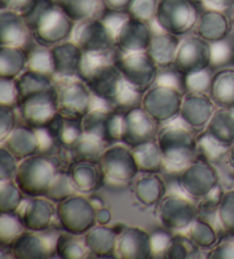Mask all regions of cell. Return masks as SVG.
Wrapping results in <instances>:
<instances>
[{
    "instance_id": "12",
    "label": "cell",
    "mask_w": 234,
    "mask_h": 259,
    "mask_svg": "<svg viewBox=\"0 0 234 259\" xmlns=\"http://www.w3.org/2000/svg\"><path fill=\"white\" fill-rule=\"evenodd\" d=\"M17 111L22 123L37 131L46 129L58 114L56 87L22 97L17 105Z\"/></svg>"
},
{
    "instance_id": "19",
    "label": "cell",
    "mask_w": 234,
    "mask_h": 259,
    "mask_svg": "<svg viewBox=\"0 0 234 259\" xmlns=\"http://www.w3.org/2000/svg\"><path fill=\"white\" fill-rule=\"evenodd\" d=\"M154 33L151 23L128 16L115 32V49L121 54L146 52Z\"/></svg>"
},
{
    "instance_id": "9",
    "label": "cell",
    "mask_w": 234,
    "mask_h": 259,
    "mask_svg": "<svg viewBox=\"0 0 234 259\" xmlns=\"http://www.w3.org/2000/svg\"><path fill=\"white\" fill-rule=\"evenodd\" d=\"M114 63L128 86L141 95L155 84L158 79L160 69L146 52L129 54L116 52Z\"/></svg>"
},
{
    "instance_id": "52",
    "label": "cell",
    "mask_w": 234,
    "mask_h": 259,
    "mask_svg": "<svg viewBox=\"0 0 234 259\" xmlns=\"http://www.w3.org/2000/svg\"><path fill=\"white\" fill-rule=\"evenodd\" d=\"M20 161L5 147L0 146V182L14 180Z\"/></svg>"
},
{
    "instance_id": "48",
    "label": "cell",
    "mask_w": 234,
    "mask_h": 259,
    "mask_svg": "<svg viewBox=\"0 0 234 259\" xmlns=\"http://www.w3.org/2000/svg\"><path fill=\"white\" fill-rule=\"evenodd\" d=\"M214 71L215 69L209 68L184 75V93H209Z\"/></svg>"
},
{
    "instance_id": "28",
    "label": "cell",
    "mask_w": 234,
    "mask_h": 259,
    "mask_svg": "<svg viewBox=\"0 0 234 259\" xmlns=\"http://www.w3.org/2000/svg\"><path fill=\"white\" fill-rule=\"evenodd\" d=\"M132 192L134 199L146 209L157 208L166 195L167 184L160 174L141 172L133 182Z\"/></svg>"
},
{
    "instance_id": "29",
    "label": "cell",
    "mask_w": 234,
    "mask_h": 259,
    "mask_svg": "<svg viewBox=\"0 0 234 259\" xmlns=\"http://www.w3.org/2000/svg\"><path fill=\"white\" fill-rule=\"evenodd\" d=\"M120 225H96L84 235L93 258H116V241Z\"/></svg>"
},
{
    "instance_id": "47",
    "label": "cell",
    "mask_w": 234,
    "mask_h": 259,
    "mask_svg": "<svg viewBox=\"0 0 234 259\" xmlns=\"http://www.w3.org/2000/svg\"><path fill=\"white\" fill-rule=\"evenodd\" d=\"M159 3L160 0H133L127 13L134 19L152 23L155 21Z\"/></svg>"
},
{
    "instance_id": "26",
    "label": "cell",
    "mask_w": 234,
    "mask_h": 259,
    "mask_svg": "<svg viewBox=\"0 0 234 259\" xmlns=\"http://www.w3.org/2000/svg\"><path fill=\"white\" fill-rule=\"evenodd\" d=\"M7 248L11 258L14 259H47L54 256V243H49L44 233L29 230H25Z\"/></svg>"
},
{
    "instance_id": "62",
    "label": "cell",
    "mask_w": 234,
    "mask_h": 259,
    "mask_svg": "<svg viewBox=\"0 0 234 259\" xmlns=\"http://www.w3.org/2000/svg\"><path fill=\"white\" fill-rule=\"evenodd\" d=\"M232 111H233V112H234V110H232Z\"/></svg>"
},
{
    "instance_id": "22",
    "label": "cell",
    "mask_w": 234,
    "mask_h": 259,
    "mask_svg": "<svg viewBox=\"0 0 234 259\" xmlns=\"http://www.w3.org/2000/svg\"><path fill=\"white\" fill-rule=\"evenodd\" d=\"M54 75L56 79L79 78L85 53L73 40H66L51 47Z\"/></svg>"
},
{
    "instance_id": "45",
    "label": "cell",
    "mask_w": 234,
    "mask_h": 259,
    "mask_svg": "<svg viewBox=\"0 0 234 259\" xmlns=\"http://www.w3.org/2000/svg\"><path fill=\"white\" fill-rule=\"evenodd\" d=\"M28 69L38 71L49 75H54L53 59L51 54V48L39 46L35 44L34 48H30ZM55 77V75H54Z\"/></svg>"
},
{
    "instance_id": "21",
    "label": "cell",
    "mask_w": 234,
    "mask_h": 259,
    "mask_svg": "<svg viewBox=\"0 0 234 259\" xmlns=\"http://www.w3.org/2000/svg\"><path fill=\"white\" fill-rule=\"evenodd\" d=\"M20 215L26 230L46 233L56 223V203L46 196H33L24 201Z\"/></svg>"
},
{
    "instance_id": "55",
    "label": "cell",
    "mask_w": 234,
    "mask_h": 259,
    "mask_svg": "<svg viewBox=\"0 0 234 259\" xmlns=\"http://www.w3.org/2000/svg\"><path fill=\"white\" fill-rule=\"evenodd\" d=\"M201 5L209 10L227 12L234 8V0H201Z\"/></svg>"
},
{
    "instance_id": "61",
    "label": "cell",
    "mask_w": 234,
    "mask_h": 259,
    "mask_svg": "<svg viewBox=\"0 0 234 259\" xmlns=\"http://www.w3.org/2000/svg\"><path fill=\"white\" fill-rule=\"evenodd\" d=\"M196 2H198V3H200V4H201V0H196Z\"/></svg>"
},
{
    "instance_id": "25",
    "label": "cell",
    "mask_w": 234,
    "mask_h": 259,
    "mask_svg": "<svg viewBox=\"0 0 234 259\" xmlns=\"http://www.w3.org/2000/svg\"><path fill=\"white\" fill-rule=\"evenodd\" d=\"M232 32V21L226 12L206 8L201 12L193 33L209 44L228 39Z\"/></svg>"
},
{
    "instance_id": "36",
    "label": "cell",
    "mask_w": 234,
    "mask_h": 259,
    "mask_svg": "<svg viewBox=\"0 0 234 259\" xmlns=\"http://www.w3.org/2000/svg\"><path fill=\"white\" fill-rule=\"evenodd\" d=\"M186 234L202 251H209L224 236L217 224L214 225L209 220L200 216L186 231Z\"/></svg>"
},
{
    "instance_id": "8",
    "label": "cell",
    "mask_w": 234,
    "mask_h": 259,
    "mask_svg": "<svg viewBox=\"0 0 234 259\" xmlns=\"http://www.w3.org/2000/svg\"><path fill=\"white\" fill-rule=\"evenodd\" d=\"M184 93L176 87L155 83L143 94L139 105L160 126L178 120Z\"/></svg>"
},
{
    "instance_id": "16",
    "label": "cell",
    "mask_w": 234,
    "mask_h": 259,
    "mask_svg": "<svg viewBox=\"0 0 234 259\" xmlns=\"http://www.w3.org/2000/svg\"><path fill=\"white\" fill-rule=\"evenodd\" d=\"M160 124L141 105L130 106L123 112L120 143L130 149L157 141Z\"/></svg>"
},
{
    "instance_id": "11",
    "label": "cell",
    "mask_w": 234,
    "mask_h": 259,
    "mask_svg": "<svg viewBox=\"0 0 234 259\" xmlns=\"http://www.w3.org/2000/svg\"><path fill=\"white\" fill-rule=\"evenodd\" d=\"M160 225L173 233H184L199 217V207L186 195L167 194L157 205Z\"/></svg>"
},
{
    "instance_id": "32",
    "label": "cell",
    "mask_w": 234,
    "mask_h": 259,
    "mask_svg": "<svg viewBox=\"0 0 234 259\" xmlns=\"http://www.w3.org/2000/svg\"><path fill=\"white\" fill-rule=\"evenodd\" d=\"M208 94L217 108L234 110V68L216 69Z\"/></svg>"
},
{
    "instance_id": "60",
    "label": "cell",
    "mask_w": 234,
    "mask_h": 259,
    "mask_svg": "<svg viewBox=\"0 0 234 259\" xmlns=\"http://www.w3.org/2000/svg\"><path fill=\"white\" fill-rule=\"evenodd\" d=\"M233 64H234V51H233Z\"/></svg>"
},
{
    "instance_id": "38",
    "label": "cell",
    "mask_w": 234,
    "mask_h": 259,
    "mask_svg": "<svg viewBox=\"0 0 234 259\" xmlns=\"http://www.w3.org/2000/svg\"><path fill=\"white\" fill-rule=\"evenodd\" d=\"M56 3L75 23L100 16L101 8L104 10L102 0H56Z\"/></svg>"
},
{
    "instance_id": "15",
    "label": "cell",
    "mask_w": 234,
    "mask_h": 259,
    "mask_svg": "<svg viewBox=\"0 0 234 259\" xmlns=\"http://www.w3.org/2000/svg\"><path fill=\"white\" fill-rule=\"evenodd\" d=\"M84 134L109 147L120 143L123 112L112 108H94L82 120Z\"/></svg>"
},
{
    "instance_id": "54",
    "label": "cell",
    "mask_w": 234,
    "mask_h": 259,
    "mask_svg": "<svg viewBox=\"0 0 234 259\" xmlns=\"http://www.w3.org/2000/svg\"><path fill=\"white\" fill-rule=\"evenodd\" d=\"M173 234V232L164 229L163 226H161V229L152 232L151 238L153 244V257H163L165 249L167 248Z\"/></svg>"
},
{
    "instance_id": "10",
    "label": "cell",
    "mask_w": 234,
    "mask_h": 259,
    "mask_svg": "<svg viewBox=\"0 0 234 259\" xmlns=\"http://www.w3.org/2000/svg\"><path fill=\"white\" fill-rule=\"evenodd\" d=\"M105 182L116 185L133 183L141 174L133 149L123 143L106 147L98 160Z\"/></svg>"
},
{
    "instance_id": "27",
    "label": "cell",
    "mask_w": 234,
    "mask_h": 259,
    "mask_svg": "<svg viewBox=\"0 0 234 259\" xmlns=\"http://www.w3.org/2000/svg\"><path fill=\"white\" fill-rule=\"evenodd\" d=\"M33 41L31 31L19 12L0 11V46L23 47Z\"/></svg>"
},
{
    "instance_id": "18",
    "label": "cell",
    "mask_w": 234,
    "mask_h": 259,
    "mask_svg": "<svg viewBox=\"0 0 234 259\" xmlns=\"http://www.w3.org/2000/svg\"><path fill=\"white\" fill-rule=\"evenodd\" d=\"M217 109L208 93H185L178 120L197 135H200L206 131Z\"/></svg>"
},
{
    "instance_id": "46",
    "label": "cell",
    "mask_w": 234,
    "mask_h": 259,
    "mask_svg": "<svg viewBox=\"0 0 234 259\" xmlns=\"http://www.w3.org/2000/svg\"><path fill=\"white\" fill-rule=\"evenodd\" d=\"M75 193L76 192L73 185H72L70 176L69 174H67L66 169H62V170H60V172L57 174L55 180H54L51 189L47 192L46 198L54 201L55 203H58Z\"/></svg>"
},
{
    "instance_id": "41",
    "label": "cell",
    "mask_w": 234,
    "mask_h": 259,
    "mask_svg": "<svg viewBox=\"0 0 234 259\" xmlns=\"http://www.w3.org/2000/svg\"><path fill=\"white\" fill-rule=\"evenodd\" d=\"M25 230L20 212H0V247H11Z\"/></svg>"
},
{
    "instance_id": "2",
    "label": "cell",
    "mask_w": 234,
    "mask_h": 259,
    "mask_svg": "<svg viewBox=\"0 0 234 259\" xmlns=\"http://www.w3.org/2000/svg\"><path fill=\"white\" fill-rule=\"evenodd\" d=\"M17 12L32 34L33 42L51 48L72 39L75 22L58 6L56 0H25Z\"/></svg>"
},
{
    "instance_id": "24",
    "label": "cell",
    "mask_w": 234,
    "mask_h": 259,
    "mask_svg": "<svg viewBox=\"0 0 234 259\" xmlns=\"http://www.w3.org/2000/svg\"><path fill=\"white\" fill-rule=\"evenodd\" d=\"M66 171L76 193L92 194L100 190L105 183L100 164L96 161L83 159L72 160Z\"/></svg>"
},
{
    "instance_id": "14",
    "label": "cell",
    "mask_w": 234,
    "mask_h": 259,
    "mask_svg": "<svg viewBox=\"0 0 234 259\" xmlns=\"http://www.w3.org/2000/svg\"><path fill=\"white\" fill-rule=\"evenodd\" d=\"M72 40L86 54H114L116 52L114 32L101 16L76 23Z\"/></svg>"
},
{
    "instance_id": "57",
    "label": "cell",
    "mask_w": 234,
    "mask_h": 259,
    "mask_svg": "<svg viewBox=\"0 0 234 259\" xmlns=\"http://www.w3.org/2000/svg\"><path fill=\"white\" fill-rule=\"evenodd\" d=\"M96 221L98 225H109L112 221V211L107 207H100L97 208Z\"/></svg>"
},
{
    "instance_id": "35",
    "label": "cell",
    "mask_w": 234,
    "mask_h": 259,
    "mask_svg": "<svg viewBox=\"0 0 234 259\" xmlns=\"http://www.w3.org/2000/svg\"><path fill=\"white\" fill-rule=\"evenodd\" d=\"M54 256L61 259H86L91 258V253L85 243L84 235L62 231L54 242Z\"/></svg>"
},
{
    "instance_id": "20",
    "label": "cell",
    "mask_w": 234,
    "mask_h": 259,
    "mask_svg": "<svg viewBox=\"0 0 234 259\" xmlns=\"http://www.w3.org/2000/svg\"><path fill=\"white\" fill-rule=\"evenodd\" d=\"M116 258L150 259L153 258L151 233L138 226L120 224L116 241Z\"/></svg>"
},
{
    "instance_id": "6",
    "label": "cell",
    "mask_w": 234,
    "mask_h": 259,
    "mask_svg": "<svg viewBox=\"0 0 234 259\" xmlns=\"http://www.w3.org/2000/svg\"><path fill=\"white\" fill-rule=\"evenodd\" d=\"M97 207L86 194L75 193L56 203V223L61 231L85 235L97 225Z\"/></svg>"
},
{
    "instance_id": "5",
    "label": "cell",
    "mask_w": 234,
    "mask_h": 259,
    "mask_svg": "<svg viewBox=\"0 0 234 259\" xmlns=\"http://www.w3.org/2000/svg\"><path fill=\"white\" fill-rule=\"evenodd\" d=\"M176 182L184 195L200 202L218 192L220 176L213 162L198 157L177 172Z\"/></svg>"
},
{
    "instance_id": "31",
    "label": "cell",
    "mask_w": 234,
    "mask_h": 259,
    "mask_svg": "<svg viewBox=\"0 0 234 259\" xmlns=\"http://www.w3.org/2000/svg\"><path fill=\"white\" fill-rule=\"evenodd\" d=\"M181 40L177 35L163 30L154 31L146 53L160 70L173 68Z\"/></svg>"
},
{
    "instance_id": "53",
    "label": "cell",
    "mask_w": 234,
    "mask_h": 259,
    "mask_svg": "<svg viewBox=\"0 0 234 259\" xmlns=\"http://www.w3.org/2000/svg\"><path fill=\"white\" fill-rule=\"evenodd\" d=\"M208 259H234V236H223L213 249L207 251Z\"/></svg>"
},
{
    "instance_id": "4",
    "label": "cell",
    "mask_w": 234,
    "mask_h": 259,
    "mask_svg": "<svg viewBox=\"0 0 234 259\" xmlns=\"http://www.w3.org/2000/svg\"><path fill=\"white\" fill-rule=\"evenodd\" d=\"M157 143L166 167L177 172L199 157L198 135L183 123H168L160 127Z\"/></svg>"
},
{
    "instance_id": "37",
    "label": "cell",
    "mask_w": 234,
    "mask_h": 259,
    "mask_svg": "<svg viewBox=\"0 0 234 259\" xmlns=\"http://www.w3.org/2000/svg\"><path fill=\"white\" fill-rule=\"evenodd\" d=\"M138 168L143 174H160L166 168L163 153L157 141L133 149Z\"/></svg>"
},
{
    "instance_id": "50",
    "label": "cell",
    "mask_w": 234,
    "mask_h": 259,
    "mask_svg": "<svg viewBox=\"0 0 234 259\" xmlns=\"http://www.w3.org/2000/svg\"><path fill=\"white\" fill-rule=\"evenodd\" d=\"M19 111L16 108L0 105V143H3L10 136V134L19 126L21 122Z\"/></svg>"
},
{
    "instance_id": "58",
    "label": "cell",
    "mask_w": 234,
    "mask_h": 259,
    "mask_svg": "<svg viewBox=\"0 0 234 259\" xmlns=\"http://www.w3.org/2000/svg\"><path fill=\"white\" fill-rule=\"evenodd\" d=\"M15 0H0V11L12 10Z\"/></svg>"
},
{
    "instance_id": "30",
    "label": "cell",
    "mask_w": 234,
    "mask_h": 259,
    "mask_svg": "<svg viewBox=\"0 0 234 259\" xmlns=\"http://www.w3.org/2000/svg\"><path fill=\"white\" fill-rule=\"evenodd\" d=\"M46 131L56 145L69 155L72 147L84 136L82 120L64 117L61 113L54 118Z\"/></svg>"
},
{
    "instance_id": "3",
    "label": "cell",
    "mask_w": 234,
    "mask_h": 259,
    "mask_svg": "<svg viewBox=\"0 0 234 259\" xmlns=\"http://www.w3.org/2000/svg\"><path fill=\"white\" fill-rule=\"evenodd\" d=\"M61 157L46 152L20 161L14 181L28 198L46 196L57 174L63 168Z\"/></svg>"
},
{
    "instance_id": "59",
    "label": "cell",
    "mask_w": 234,
    "mask_h": 259,
    "mask_svg": "<svg viewBox=\"0 0 234 259\" xmlns=\"http://www.w3.org/2000/svg\"><path fill=\"white\" fill-rule=\"evenodd\" d=\"M228 163L234 169V144L228 149V154H227Z\"/></svg>"
},
{
    "instance_id": "44",
    "label": "cell",
    "mask_w": 234,
    "mask_h": 259,
    "mask_svg": "<svg viewBox=\"0 0 234 259\" xmlns=\"http://www.w3.org/2000/svg\"><path fill=\"white\" fill-rule=\"evenodd\" d=\"M105 149L106 147L104 145L100 144L98 142L92 140V138H89L84 134V136L80 138L78 143L70 151L71 161L72 160L83 159L98 162Z\"/></svg>"
},
{
    "instance_id": "42",
    "label": "cell",
    "mask_w": 234,
    "mask_h": 259,
    "mask_svg": "<svg viewBox=\"0 0 234 259\" xmlns=\"http://www.w3.org/2000/svg\"><path fill=\"white\" fill-rule=\"evenodd\" d=\"M25 196L14 180L0 182V212H19Z\"/></svg>"
},
{
    "instance_id": "40",
    "label": "cell",
    "mask_w": 234,
    "mask_h": 259,
    "mask_svg": "<svg viewBox=\"0 0 234 259\" xmlns=\"http://www.w3.org/2000/svg\"><path fill=\"white\" fill-rule=\"evenodd\" d=\"M202 250L193 242L190 236L183 233H174L165 249L163 258L166 259H200Z\"/></svg>"
},
{
    "instance_id": "7",
    "label": "cell",
    "mask_w": 234,
    "mask_h": 259,
    "mask_svg": "<svg viewBox=\"0 0 234 259\" xmlns=\"http://www.w3.org/2000/svg\"><path fill=\"white\" fill-rule=\"evenodd\" d=\"M201 12L196 0H160L154 22L160 30L182 38L194 31Z\"/></svg>"
},
{
    "instance_id": "17",
    "label": "cell",
    "mask_w": 234,
    "mask_h": 259,
    "mask_svg": "<svg viewBox=\"0 0 234 259\" xmlns=\"http://www.w3.org/2000/svg\"><path fill=\"white\" fill-rule=\"evenodd\" d=\"M211 44L197 34H188L179 44L174 68L183 75L211 68Z\"/></svg>"
},
{
    "instance_id": "23",
    "label": "cell",
    "mask_w": 234,
    "mask_h": 259,
    "mask_svg": "<svg viewBox=\"0 0 234 259\" xmlns=\"http://www.w3.org/2000/svg\"><path fill=\"white\" fill-rule=\"evenodd\" d=\"M0 146L5 147L19 161H22L43 152L44 142L40 131L21 122L5 141L0 143Z\"/></svg>"
},
{
    "instance_id": "51",
    "label": "cell",
    "mask_w": 234,
    "mask_h": 259,
    "mask_svg": "<svg viewBox=\"0 0 234 259\" xmlns=\"http://www.w3.org/2000/svg\"><path fill=\"white\" fill-rule=\"evenodd\" d=\"M20 102V93L16 80L0 78V105L16 108Z\"/></svg>"
},
{
    "instance_id": "43",
    "label": "cell",
    "mask_w": 234,
    "mask_h": 259,
    "mask_svg": "<svg viewBox=\"0 0 234 259\" xmlns=\"http://www.w3.org/2000/svg\"><path fill=\"white\" fill-rule=\"evenodd\" d=\"M216 220L224 236H234V190L222 193L216 211Z\"/></svg>"
},
{
    "instance_id": "33",
    "label": "cell",
    "mask_w": 234,
    "mask_h": 259,
    "mask_svg": "<svg viewBox=\"0 0 234 259\" xmlns=\"http://www.w3.org/2000/svg\"><path fill=\"white\" fill-rule=\"evenodd\" d=\"M205 133L211 140L226 149L234 144V112L232 110H216Z\"/></svg>"
},
{
    "instance_id": "34",
    "label": "cell",
    "mask_w": 234,
    "mask_h": 259,
    "mask_svg": "<svg viewBox=\"0 0 234 259\" xmlns=\"http://www.w3.org/2000/svg\"><path fill=\"white\" fill-rule=\"evenodd\" d=\"M28 61L26 48L0 46V78L17 79L28 69Z\"/></svg>"
},
{
    "instance_id": "49",
    "label": "cell",
    "mask_w": 234,
    "mask_h": 259,
    "mask_svg": "<svg viewBox=\"0 0 234 259\" xmlns=\"http://www.w3.org/2000/svg\"><path fill=\"white\" fill-rule=\"evenodd\" d=\"M233 51L234 45L227 42V39L211 44V54H213L211 68L216 70L224 68L228 63H233Z\"/></svg>"
},
{
    "instance_id": "39",
    "label": "cell",
    "mask_w": 234,
    "mask_h": 259,
    "mask_svg": "<svg viewBox=\"0 0 234 259\" xmlns=\"http://www.w3.org/2000/svg\"><path fill=\"white\" fill-rule=\"evenodd\" d=\"M20 93V100L30 94L47 91L56 87V78L38 71L26 69L19 78L15 79Z\"/></svg>"
},
{
    "instance_id": "13",
    "label": "cell",
    "mask_w": 234,
    "mask_h": 259,
    "mask_svg": "<svg viewBox=\"0 0 234 259\" xmlns=\"http://www.w3.org/2000/svg\"><path fill=\"white\" fill-rule=\"evenodd\" d=\"M58 113L64 117L83 120L94 109L95 96L80 78L56 79Z\"/></svg>"
},
{
    "instance_id": "1",
    "label": "cell",
    "mask_w": 234,
    "mask_h": 259,
    "mask_svg": "<svg viewBox=\"0 0 234 259\" xmlns=\"http://www.w3.org/2000/svg\"><path fill=\"white\" fill-rule=\"evenodd\" d=\"M114 54H86L79 78L87 83L93 95L112 109L124 112L135 103L141 94L130 88L114 63Z\"/></svg>"
},
{
    "instance_id": "56",
    "label": "cell",
    "mask_w": 234,
    "mask_h": 259,
    "mask_svg": "<svg viewBox=\"0 0 234 259\" xmlns=\"http://www.w3.org/2000/svg\"><path fill=\"white\" fill-rule=\"evenodd\" d=\"M133 0H102L104 11L127 12Z\"/></svg>"
}]
</instances>
